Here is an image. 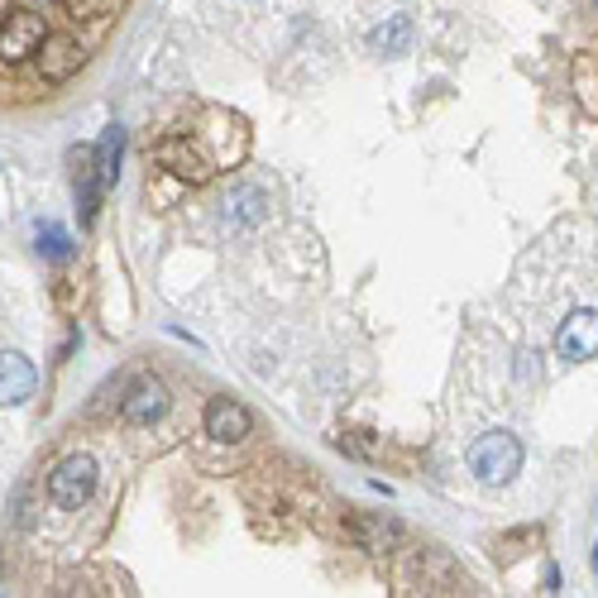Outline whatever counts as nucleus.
<instances>
[{
  "label": "nucleus",
  "instance_id": "f257e3e1",
  "mask_svg": "<svg viewBox=\"0 0 598 598\" xmlns=\"http://www.w3.org/2000/svg\"><path fill=\"white\" fill-rule=\"evenodd\" d=\"M470 470L484 478V484H508V478L522 470V441L512 431H488L470 445Z\"/></svg>",
  "mask_w": 598,
  "mask_h": 598
},
{
  "label": "nucleus",
  "instance_id": "f03ea898",
  "mask_svg": "<svg viewBox=\"0 0 598 598\" xmlns=\"http://www.w3.org/2000/svg\"><path fill=\"white\" fill-rule=\"evenodd\" d=\"M48 494L58 508L77 512L82 503H91V494H97V460L91 455H68L58 464V470L48 474Z\"/></svg>",
  "mask_w": 598,
  "mask_h": 598
},
{
  "label": "nucleus",
  "instance_id": "7ed1b4c3",
  "mask_svg": "<svg viewBox=\"0 0 598 598\" xmlns=\"http://www.w3.org/2000/svg\"><path fill=\"white\" fill-rule=\"evenodd\" d=\"M44 15H34V10H10L5 20H0V63H24L34 58V48L44 44Z\"/></svg>",
  "mask_w": 598,
  "mask_h": 598
},
{
  "label": "nucleus",
  "instance_id": "20e7f679",
  "mask_svg": "<svg viewBox=\"0 0 598 598\" xmlns=\"http://www.w3.org/2000/svg\"><path fill=\"white\" fill-rule=\"evenodd\" d=\"M34 58H38V77H44V82H68L77 72V63H82V44H77L72 34H44Z\"/></svg>",
  "mask_w": 598,
  "mask_h": 598
},
{
  "label": "nucleus",
  "instance_id": "39448f33",
  "mask_svg": "<svg viewBox=\"0 0 598 598\" xmlns=\"http://www.w3.org/2000/svg\"><path fill=\"white\" fill-rule=\"evenodd\" d=\"M34 364L20 350H0V407H20L34 397Z\"/></svg>",
  "mask_w": 598,
  "mask_h": 598
},
{
  "label": "nucleus",
  "instance_id": "423d86ee",
  "mask_svg": "<svg viewBox=\"0 0 598 598\" xmlns=\"http://www.w3.org/2000/svg\"><path fill=\"white\" fill-rule=\"evenodd\" d=\"M555 350L569 364H579V359H594L598 354V312H575L569 321L561 326V336H555Z\"/></svg>",
  "mask_w": 598,
  "mask_h": 598
},
{
  "label": "nucleus",
  "instance_id": "0eeeda50",
  "mask_svg": "<svg viewBox=\"0 0 598 598\" xmlns=\"http://www.w3.org/2000/svg\"><path fill=\"white\" fill-rule=\"evenodd\" d=\"M163 411H168V388H163V383H154V379L135 383V388H129V397L120 403V417H125L129 427H154Z\"/></svg>",
  "mask_w": 598,
  "mask_h": 598
},
{
  "label": "nucleus",
  "instance_id": "6e6552de",
  "mask_svg": "<svg viewBox=\"0 0 598 598\" xmlns=\"http://www.w3.org/2000/svg\"><path fill=\"white\" fill-rule=\"evenodd\" d=\"M249 427H255V417H249V407L235 403V397H216V403L206 407V436H216V441H245Z\"/></svg>",
  "mask_w": 598,
  "mask_h": 598
},
{
  "label": "nucleus",
  "instance_id": "1a4fd4ad",
  "mask_svg": "<svg viewBox=\"0 0 598 598\" xmlns=\"http://www.w3.org/2000/svg\"><path fill=\"white\" fill-rule=\"evenodd\" d=\"M72 182H77V202H82V221H97V202H101V168H97V149H77L72 154Z\"/></svg>",
  "mask_w": 598,
  "mask_h": 598
},
{
  "label": "nucleus",
  "instance_id": "9d476101",
  "mask_svg": "<svg viewBox=\"0 0 598 598\" xmlns=\"http://www.w3.org/2000/svg\"><path fill=\"white\" fill-rule=\"evenodd\" d=\"M225 206H230L225 211V225H235V230H249V225H259L263 216H269V196H263L259 188H239Z\"/></svg>",
  "mask_w": 598,
  "mask_h": 598
},
{
  "label": "nucleus",
  "instance_id": "9b49d317",
  "mask_svg": "<svg viewBox=\"0 0 598 598\" xmlns=\"http://www.w3.org/2000/svg\"><path fill=\"white\" fill-rule=\"evenodd\" d=\"M407 44H411V20L407 15H393L388 24H379V30L369 34V48L388 53V58H393V53H407Z\"/></svg>",
  "mask_w": 598,
  "mask_h": 598
},
{
  "label": "nucleus",
  "instance_id": "f8f14e48",
  "mask_svg": "<svg viewBox=\"0 0 598 598\" xmlns=\"http://www.w3.org/2000/svg\"><path fill=\"white\" fill-rule=\"evenodd\" d=\"M120 149H125V135H120V125H111V129H105V135H101V149H97V168H101V182H105V188H111V182H115V163H120Z\"/></svg>",
  "mask_w": 598,
  "mask_h": 598
},
{
  "label": "nucleus",
  "instance_id": "ddd939ff",
  "mask_svg": "<svg viewBox=\"0 0 598 598\" xmlns=\"http://www.w3.org/2000/svg\"><path fill=\"white\" fill-rule=\"evenodd\" d=\"M38 255L44 259H53V263H63L72 255V239L58 230V225H44V230H38Z\"/></svg>",
  "mask_w": 598,
  "mask_h": 598
},
{
  "label": "nucleus",
  "instance_id": "4468645a",
  "mask_svg": "<svg viewBox=\"0 0 598 598\" xmlns=\"http://www.w3.org/2000/svg\"><path fill=\"white\" fill-rule=\"evenodd\" d=\"M594 575H598V546H594Z\"/></svg>",
  "mask_w": 598,
  "mask_h": 598
}]
</instances>
